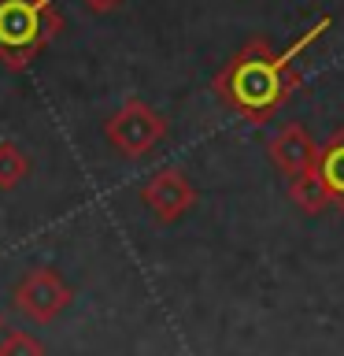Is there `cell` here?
I'll list each match as a JSON object with an SVG mask.
<instances>
[{"instance_id": "6da1fadb", "label": "cell", "mask_w": 344, "mask_h": 356, "mask_svg": "<svg viewBox=\"0 0 344 356\" xmlns=\"http://www.w3.org/2000/svg\"><path fill=\"white\" fill-rule=\"evenodd\" d=\"M329 26H333L329 15L315 19V26H307L282 52H277L266 38L248 41L244 49L233 52L230 60L222 63V71L215 74V82H211L215 97L226 108L237 111L241 119H248V122L274 119L277 111L289 104V97L300 89V82H304V74H300V60H304V52Z\"/></svg>"}, {"instance_id": "7a4b0ae2", "label": "cell", "mask_w": 344, "mask_h": 356, "mask_svg": "<svg viewBox=\"0 0 344 356\" xmlns=\"http://www.w3.org/2000/svg\"><path fill=\"white\" fill-rule=\"evenodd\" d=\"M63 30L52 0H0V67L26 71Z\"/></svg>"}, {"instance_id": "3957f363", "label": "cell", "mask_w": 344, "mask_h": 356, "mask_svg": "<svg viewBox=\"0 0 344 356\" xmlns=\"http://www.w3.org/2000/svg\"><path fill=\"white\" fill-rule=\"evenodd\" d=\"M104 138L119 156L126 160H141L155 145L166 138V119L152 104H144L141 97H130L122 108H115L104 122Z\"/></svg>"}, {"instance_id": "277c9868", "label": "cell", "mask_w": 344, "mask_h": 356, "mask_svg": "<svg viewBox=\"0 0 344 356\" xmlns=\"http://www.w3.org/2000/svg\"><path fill=\"white\" fill-rule=\"evenodd\" d=\"M71 305H74L71 282L49 264L30 267V271L11 286V308L30 323H52V319H60Z\"/></svg>"}, {"instance_id": "5b68a950", "label": "cell", "mask_w": 344, "mask_h": 356, "mask_svg": "<svg viewBox=\"0 0 344 356\" xmlns=\"http://www.w3.org/2000/svg\"><path fill=\"white\" fill-rule=\"evenodd\" d=\"M196 186L193 178H189L182 167H160V171L148 175V182L141 186V204L152 211L155 222H163V227H171V222L185 219L189 211L196 208Z\"/></svg>"}, {"instance_id": "8992f818", "label": "cell", "mask_w": 344, "mask_h": 356, "mask_svg": "<svg viewBox=\"0 0 344 356\" xmlns=\"http://www.w3.org/2000/svg\"><path fill=\"white\" fill-rule=\"evenodd\" d=\"M266 156H270L274 171L285 175L289 182L307 171H315V160H318V145L315 138L300 127V122H285V127H277L270 134V141H266Z\"/></svg>"}, {"instance_id": "52a82bcc", "label": "cell", "mask_w": 344, "mask_h": 356, "mask_svg": "<svg viewBox=\"0 0 344 356\" xmlns=\"http://www.w3.org/2000/svg\"><path fill=\"white\" fill-rule=\"evenodd\" d=\"M315 178L322 182V189H326L329 204L344 211V130H337L326 145H318Z\"/></svg>"}, {"instance_id": "ba28073f", "label": "cell", "mask_w": 344, "mask_h": 356, "mask_svg": "<svg viewBox=\"0 0 344 356\" xmlns=\"http://www.w3.org/2000/svg\"><path fill=\"white\" fill-rule=\"evenodd\" d=\"M289 200L304 211V216H322V211H329V197H326V189H322V182L315 178V171H307V175H300L289 182Z\"/></svg>"}, {"instance_id": "9c48e42d", "label": "cell", "mask_w": 344, "mask_h": 356, "mask_svg": "<svg viewBox=\"0 0 344 356\" xmlns=\"http://www.w3.org/2000/svg\"><path fill=\"white\" fill-rule=\"evenodd\" d=\"M30 175V156L19 149L15 141H0V189H15V186H22V178Z\"/></svg>"}, {"instance_id": "30bf717a", "label": "cell", "mask_w": 344, "mask_h": 356, "mask_svg": "<svg viewBox=\"0 0 344 356\" xmlns=\"http://www.w3.org/2000/svg\"><path fill=\"white\" fill-rule=\"evenodd\" d=\"M0 356H44V345H41V338H33L30 330L11 327V330L0 334Z\"/></svg>"}, {"instance_id": "8fae6325", "label": "cell", "mask_w": 344, "mask_h": 356, "mask_svg": "<svg viewBox=\"0 0 344 356\" xmlns=\"http://www.w3.org/2000/svg\"><path fill=\"white\" fill-rule=\"evenodd\" d=\"M126 0H82V8L89 15H111V11H119Z\"/></svg>"}, {"instance_id": "7c38bea8", "label": "cell", "mask_w": 344, "mask_h": 356, "mask_svg": "<svg viewBox=\"0 0 344 356\" xmlns=\"http://www.w3.org/2000/svg\"><path fill=\"white\" fill-rule=\"evenodd\" d=\"M4 330H8V327H4V316H0V334H4Z\"/></svg>"}]
</instances>
